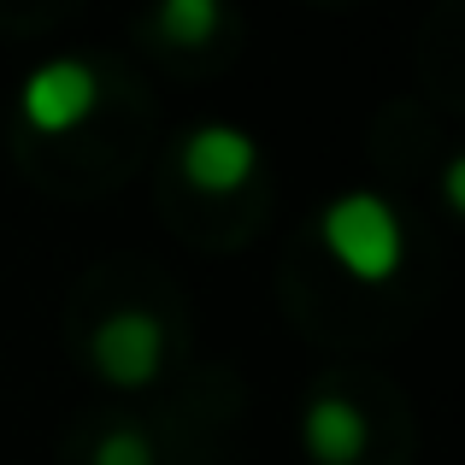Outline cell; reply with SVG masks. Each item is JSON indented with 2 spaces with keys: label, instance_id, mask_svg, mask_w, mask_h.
Wrapping results in <instances>:
<instances>
[{
  "label": "cell",
  "instance_id": "277c9868",
  "mask_svg": "<svg viewBox=\"0 0 465 465\" xmlns=\"http://www.w3.org/2000/svg\"><path fill=\"white\" fill-rule=\"evenodd\" d=\"M177 165L183 183L201 194H242L260 177V142H253V130L230 124V118H206L177 142Z\"/></svg>",
  "mask_w": 465,
  "mask_h": 465
},
{
  "label": "cell",
  "instance_id": "3957f363",
  "mask_svg": "<svg viewBox=\"0 0 465 465\" xmlns=\"http://www.w3.org/2000/svg\"><path fill=\"white\" fill-rule=\"evenodd\" d=\"M165 353H171V336H165V324H159L148 307H118V312H106L101 324L89 330V365L113 389H124V395L159 383Z\"/></svg>",
  "mask_w": 465,
  "mask_h": 465
},
{
  "label": "cell",
  "instance_id": "ba28073f",
  "mask_svg": "<svg viewBox=\"0 0 465 465\" xmlns=\"http://www.w3.org/2000/svg\"><path fill=\"white\" fill-rule=\"evenodd\" d=\"M442 206H448V213H465V165H460V159H448V165H442Z\"/></svg>",
  "mask_w": 465,
  "mask_h": 465
},
{
  "label": "cell",
  "instance_id": "6da1fadb",
  "mask_svg": "<svg viewBox=\"0 0 465 465\" xmlns=\"http://www.w3.org/2000/svg\"><path fill=\"white\" fill-rule=\"evenodd\" d=\"M318 242L353 283H389L407 265V224H401L395 201L377 189H341L318 213Z\"/></svg>",
  "mask_w": 465,
  "mask_h": 465
},
{
  "label": "cell",
  "instance_id": "8992f818",
  "mask_svg": "<svg viewBox=\"0 0 465 465\" xmlns=\"http://www.w3.org/2000/svg\"><path fill=\"white\" fill-rule=\"evenodd\" d=\"M153 24L177 47H206L224 24V0H153Z\"/></svg>",
  "mask_w": 465,
  "mask_h": 465
},
{
  "label": "cell",
  "instance_id": "7a4b0ae2",
  "mask_svg": "<svg viewBox=\"0 0 465 465\" xmlns=\"http://www.w3.org/2000/svg\"><path fill=\"white\" fill-rule=\"evenodd\" d=\"M94 106H101V77L77 54L42 59L18 83V118L35 136H71V130H83L94 118Z\"/></svg>",
  "mask_w": 465,
  "mask_h": 465
},
{
  "label": "cell",
  "instance_id": "5b68a950",
  "mask_svg": "<svg viewBox=\"0 0 465 465\" xmlns=\"http://www.w3.org/2000/svg\"><path fill=\"white\" fill-rule=\"evenodd\" d=\"M365 442H371V424H365L360 401L336 395V389H318L301 407V448L312 465H360Z\"/></svg>",
  "mask_w": 465,
  "mask_h": 465
},
{
  "label": "cell",
  "instance_id": "52a82bcc",
  "mask_svg": "<svg viewBox=\"0 0 465 465\" xmlns=\"http://www.w3.org/2000/svg\"><path fill=\"white\" fill-rule=\"evenodd\" d=\"M89 465H159V448H153L148 430L118 424V430H106L101 442H94V460Z\"/></svg>",
  "mask_w": 465,
  "mask_h": 465
}]
</instances>
